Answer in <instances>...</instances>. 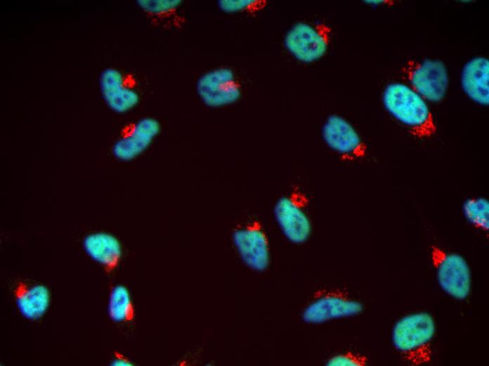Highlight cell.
<instances>
[{"instance_id": "ac0fdd59", "label": "cell", "mask_w": 489, "mask_h": 366, "mask_svg": "<svg viewBox=\"0 0 489 366\" xmlns=\"http://www.w3.org/2000/svg\"><path fill=\"white\" fill-rule=\"evenodd\" d=\"M138 6L145 13L159 17H169L182 4L178 0H139Z\"/></svg>"}, {"instance_id": "7a4b0ae2", "label": "cell", "mask_w": 489, "mask_h": 366, "mask_svg": "<svg viewBox=\"0 0 489 366\" xmlns=\"http://www.w3.org/2000/svg\"><path fill=\"white\" fill-rule=\"evenodd\" d=\"M387 111L419 138L429 137L436 132L433 115L424 99L402 83L389 84L383 93Z\"/></svg>"}, {"instance_id": "52a82bcc", "label": "cell", "mask_w": 489, "mask_h": 366, "mask_svg": "<svg viewBox=\"0 0 489 366\" xmlns=\"http://www.w3.org/2000/svg\"><path fill=\"white\" fill-rule=\"evenodd\" d=\"M201 101L211 108L231 105L241 97V87L235 72L228 68H219L202 75L196 84Z\"/></svg>"}, {"instance_id": "8992f818", "label": "cell", "mask_w": 489, "mask_h": 366, "mask_svg": "<svg viewBox=\"0 0 489 366\" xmlns=\"http://www.w3.org/2000/svg\"><path fill=\"white\" fill-rule=\"evenodd\" d=\"M431 258L443 290L456 299L467 298L471 291V272L466 260L436 246L431 247Z\"/></svg>"}, {"instance_id": "9a60e30c", "label": "cell", "mask_w": 489, "mask_h": 366, "mask_svg": "<svg viewBox=\"0 0 489 366\" xmlns=\"http://www.w3.org/2000/svg\"><path fill=\"white\" fill-rule=\"evenodd\" d=\"M16 305L21 315L32 320L41 317L50 303V293L44 285L29 286L20 282L14 291Z\"/></svg>"}, {"instance_id": "5bb4252c", "label": "cell", "mask_w": 489, "mask_h": 366, "mask_svg": "<svg viewBox=\"0 0 489 366\" xmlns=\"http://www.w3.org/2000/svg\"><path fill=\"white\" fill-rule=\"evenodd\" d=\"M87 255L103 267L107 272L115 270L122 256V246L117 237L106 232H95L84 239Z\"/></svg>"}, {"instance_id": "d6986e66", "label": "cell", "mask_w": 489, "mask_h": 366, "mask_svg": "<svg viewBox=\"0 0 489 366\" xmlns=\"http://www.w3.org/2000/svg\"><path fill=\"white\" fill-rule=\"evenodd\" d=\"M266 3L254 0H221L218 6L225 13L254 12L264 7Z\"/></svg>"}, {"instance_id": "6da1fadb", "label": "cell", "mask_w": 489, "mask_h": 366, "mask_svg": "<svg viewBox=\"0 0 489 366\" xmlns=\"http://www.w3.org/2000/svg\"><path fill=\"white\" fill-rule=\"evenodd\" d=\"M435 332L436 324L429 313H415L403 317L395 324L392 341L404 361L412 365H424L432 359Z\"/></svg>"}, {"instance_id": "4fadbf2b", "label": "cell", "mask_w": 489, "mask_h": 366, "mask_svg": "<svg viewBox=\"0 0 489 366\" xmlns=\"http://www.w3.org/2000/svg\"><path fill=\"white\" fill-rule=\"evenodd\" d=\"M489 61L477 57L468 61L461 75L462 87L474 101L487 106L489 103Z\"/></svg>"}, {"instance_id": "ba28073f", "label": "cell", "mask_w": 489, "mask_h": 366, "mask_svg": "<svg viewBox=\"0 0 489 366\" xmlns=\"http://www.w3.org/2000/svg\"><path fill=\"white\" fill-rule=\"evenodd\" d=\"M275 220L283 235L292 243L306 242L311 234V223L306 209V201L301 195L281 196L273 209Z\"/></svg>"}, {"instance_id": "30bf717a", "label": "cell", "mask_w": 489, "mask_h": 366, "mask_svg": "<svg viewBox=\"0 0 489 366\" xmlns=\"http://www.w3.org/2000/svg\"><path fill=\"white\" fill-rule=\"evenodd\" d=\"M322 137L329 148L345 159H357L365 155L366 146L358 132L339 115H332L326 119Z\"/></svg>"}, {"instance_id": "3957f363", "label": "cell", "mask_w": 489, "mask_h": 366, "mask_svg": "<svg viewBox=\"0 0 489 366\" xmlns=\"http://www.w3.org/2000/svg\"><path fill=\"white\" fill-rule=\"evenodd\" d=\"M331 29L324 23L299 22L286 33L284 44L297 61L311 63L326 53L331 37Z\"/></svg>"}, {"instance_id": "44dd1931", "label": "cell", "mask_w": 489, "mask_h": 366, "mask_svg": "<svg viewBox=\"0 0 489 366\" xmlns=\"http://www.w3.org/2000/svg\"><path fill=\"white\" fill-rule=\"evenodd\" d=\"M112 365L129 366L132 362L121 353H115V358L111 363Z\"/></svg>"}, {"instance_id": "277c9868", "label": "cell", "mask_w": 489, "mask_h": 366, "mask_svg": "<svg viewBox=\"0 0 489 366\" xmlns=\"http://www.w3.org/2000/svg\"><path fill=\"white\" fill-rule=\"evenodd\" d=\"M363 305L341 290L318 291L304 309L301 317L308 324H321L332 320L360 314Z\"/></svg>"}, {"instance_id": "9c48e42d", "label": "cell", "mask_w": 489, "mask_h": 366, "mask_svg": "<svg viewBox=\"0 0 489 366\" xmlns=\"http://www.w3.org/2000/svg\"><path fill=\"white\" fill-rule=\"evenodd\" d=\"M233 244L242 262L250 269L263 272L270 264V248L266 233L257 221L237 228Z\"/></svg>"}, {"instance_id": "ffe728a7", "label": "cell", "mask_w": 489, "mask_h": 366, "mask_svg": "<svg viewBox=\"0 0 489 366\" xmlns=\"http://www.w3.org/2000/svg\"><path fill=\"white\" fill-rule=\"evenodd\" d=\"M367 362V358L359 353L346 352L330 358L327 362V365L331 366H360L365 365Z\"/></svg>"}, {"instance_id": "5b68a950", "label": "cell", "mask_w": 489, "mask_h": 366, "mask_svg": "<svg viewBox=\"0 0 489 366\" xmlns=\"http://www.w3.org/2000/svg\"><path fill=\"white\" fill-rule=\"evenodd\" d=\"M405 78L412 89L423 99L441 101L448 86L445 65L438 60L409 61L402 68Z\"/></svg>"}, {"instance_id": "2e32d148", "label": "cell", "mask_w": 489, "mask_h": 366, "mask_svg": "<svg viewBox=\"0 0 489 366\" xmlns=\"http://www.w3.org/2000/svg\"><path fill=\"white\" fill-rule=\"evenodd\" d=\"M134 307L128 289L123 285L114 286L108 302V314L115 322H127L134 317Z\"/></svg>"}, {"instance_id": "8fae6325", "label": "cell", "mask_w": 489, "mask_h": 366, "mask_svg": "<svg viewBox=\"0 0 489 366\" xmlns=\"http://www.w3.org/2000/svg\"><path fill=\"white\" fill-rule=\"evenodd\" d=\"M160 129L159 121L155 118L139 120L128 133L114 144L113 155L122 161L135 159L150 146Z\"/></svg>"}, {"instance_id": "e0dca14e", "label": "cell", "mask_w": 489, "mask_h": 366, "mask_svg": "<svg viewBox=\"0 0 489 366\" xmlns=\"http://www.w3.org/2000/svg\"><path fill=\"white\" fill-rule=\"evenodd\" d=\"M463 213L467 220L478 229L489 228V203L484 198H472L463 204Z\"/></svg>"}, {"instance_id": "7c38bea8", "label": "cell", "mask_w": 489, "mask_h": 366, "mask_svg": "<svg viewBox=\"0 0 489 366\" xmlns=\"http://www.w3.org/2000/svg\"><path fill=\"white\" fill-rule=\"evenodd\" d=\"M100 87L106 104L116 113L128 112L139 102L138 92L126 84L123 74L117 69L107 68L102 72Z\"/></svg>"}]
</instances>
